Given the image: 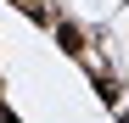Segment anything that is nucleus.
<instances>
[{
	"label": "nucleus",
	"instance_id": "nucleus-1",
	"mask_svg": "<svg viewBox=\"0 0 129 123\" xmlns=\"http://www.w3.org/2000/svg\"><path fill=\"white\" fill-rule=\"evenodd\" d=\"M0 123H17V117H11V112H6V117H0Z\"/></svg>",
	"mask_w": 129,
	"mask_h": 123
},
{
	"label": "nucleus",
	"instance_id": "nucleus-2",
	"mask_svg": "<svg viewBox=\"0 0 129 123\" xmlns=\"http://www.w3.org/2000/svg\"><path fill=\"white\" fill-rule=\"evenodd\" d=\"M123 123H129V117H123Z\"/></svg>",
	"mask_w": 129,
	"mask_h": 123
}]
</instances>
